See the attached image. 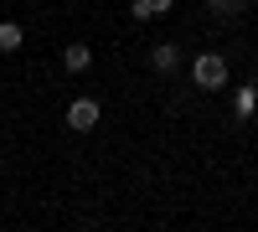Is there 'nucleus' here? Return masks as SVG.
Here are the masks:
<instances>
[{"label":"nucleus","instance_id":"1a4fd4ad","mask_svg":"<svg viewBox=\"0 0 258 232\" xmlns=\"http://www.w3.org/2000/svg\"><path fill=\"white\" fill-rule=\"evenodd\" d=\"M145 6H150V16H165L170 6H176V0H145Z\"/></svg>","mask_w":258,"mask_h":232},{"label":"nucleus","instance_id":"20e7f679","mask_svg":"<svg viewBox=\"0 0 258 232\" xmlns=\"http://www.w3.org/2000/svg\"><path fill=\"white\" fill-rule=\"evenodd\" d=\"M62 67H68V72H88L93 67V47H88V41H73V47L62 52Z\"/></svg>","mask_w":258,"mask_h":232},{"label":"nucleus","instance_id":"6e6552de","mask_svg":"<svg viewBox=\"0 0 258 232\" xmlns=\"http://www.w3.org/2000/svg\"><path fill=\"white\" fill-rule=\"evenodd\" d=\"M129 16H135V21H150V6H145V0H129Z\"/></svg>","mask_w":258,"mask_h":232},{"label":"nucleus","instance_id":"39448f33","mask_svg":"<svg viewBox=\"0 0 258 232\" xmlns=\"http://www.w3.org/2000/svg\"><path fill=\"white\" fill-rule=\"evenodd\" d=\"M150 67H155V72H176L181 67V47H176V41H160V47L150 52Z\"/></svg>","mask_w":258,"mask_h":232},{"label":"nucleus","instance_id":"423d86ee","mask_svg":"<svg viewBox=\"0 0 258 232\" xmlns=\"http://www.w3.org/2000/svg\"><path fill=\"white\" fill-rule=\"evenodd\" d=\"M21 41H26V31L16 21H0V52H21Z\"/></svg>","mask_w":258,"mask_h":232},{"label":"nucleus","instance_id":"f03ea898","mask_svg":"<svg viewBox=\"0 0 258 232\" xmlns=\"http://www.w3.org/2000/svg\"><path fill=\"white\" fill-rule=\"evenodd\" d=\"M98 119H103V103L98 98H73L68 103V129L88 134V129H98Z\"/></svg>","mask_w":258,"mask_h":232},{"label":"nucleus","instance_id":"f257e3e1","mask_svg":"<svg viewBox=\"0 0 258 232\" xmlns=\"http://www.w3.org/2000/svg\"><path fill=\"white\" fill-rule=\"evenodd\" d=\"M191 83H197L202 93H222L227 88V57L222 52H202L191 62Z\"/></svg>","mask_w":258,"mask_h":232},{"label":"nucleus","instance_id":"0eeeda50","mask_svg":"<svg viewBox=\"0 0 258 232\" xmlns=\"http://www.w3.org/2000/svg\"><path fill=\"white\" fill-rule=\"evenodd\" d=\"M243 6H248V0H207V11H212V16H222V21H232Z\"/></svg>","mask_w":258,"mask_h":232},{"label":"nucleus","instance_id":"7ed1b4c3","mask_svg":"<svg viewBox=\"0 0 258 232\" xmlns=\"http://www.w3.org/2000/svg\"><path fill=\"white\" fill-rule=\"evenodd\" d=\"M253 114H258V88H253V83H243V88L232 93V119H238V124H248Z\"/></svg>","mask_w":258,"mask_h":232}]
</instances>
